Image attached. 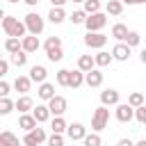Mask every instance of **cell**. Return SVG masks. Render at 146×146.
I'll list each match as a JSON object with an SVG mask.
<instances>
[{
	"mask_svg": "<svg viewBox=\"0 0 146 146\" xmlns=\"http://www.w3.org/2000/svg\"><path fill=\"white\" fill-rule=\"evenodd\" d=\"M2 30L7 32V36H14V39H23L27 27L23 21H18L16 16H5L2 18Z\"/></svg>",
	"mask_w": 146,
	"mask_h": 146,
	"instance_id": "cell-1",
	"label": "cell"
},
{
	"mask_svg": "<svg viewBox=\"0 0 146 146\" xmlns=\"http://www.w3.org/2000/svg\"><path fill=\"white\" fill-rule=\"evenodd\" d=\"M107 121H110V110H107L105 105L96 107V110H94V116H91V130H94V132L105 130V128H107Z\"/></svg>",
	"mask_w": 146,
	"mask_h": 146,
	"instance_id": "cell-2",
	"label": "cell"
},
{
	"mask_svg": "<svg viewBox=\"0 0 146 146\" xmlns=\"http://www.w3.org/2000/svg\"><path fill=\"white\" fill-rule=\"evenodd\" d=\"M23 23H25L27 32H30V34H34V36H39V34L43 32V27H46V21H43L36 11H30V14L23 18Z\"/></svg>",
	"mask_w": 146,
	"mask_h": 146,
	"instance_id": "cell-3",
	"label": "cell"
},
{
	"mask_svg": "<svg viewBox=\"0 0 146 146\" xmlns=\"http://www.w3.org/2000/svg\"><path fill=\"white\" fill-rule=\"evenodd\" d=\"M105 25H107V16H105L103 11H98V14H89L87 21H84L87 32H100Z\"/></svg>",
	"mask_w": 146,
	"mask_h": 146,
	"instance_id": "cell-4",
	"label": "cell"
},
{
	"mask_svg": "<svg viewBox=\"0 0 146 146\" xmlns=\"http://www.w3.org/2000/svg\"><path fill=\"white\" fill-rule=\"evenodd\" d=\"M114 116L119 123H130L135 119V107H130L128 103H119L116 110H114Z\"/></svg>",
	"mask_w": 146,
	"mask_h": 146,
	"instance_id": "cell-5",
	"label": "cell"
},
{
	"mask_svg": "<svg viewBox=\"0 0 146 146\" xmlns=\"http://www.w3.org/2000/svg\"><path fill=\"white\" fill-rule=\"evenodd\" d=\"M84 43L89 48H96V50H103V46L107 43V36L103 32H87L84 34Z\"/></svg>",
	"mask_w": 146,
	"mask_h": 146,
	"instance_id": "cell-6",
	"label": "cell"
},
{
	"mask_svg": "<svg viewBox=\"0 0 146 146\" xmlns=\"http://www.w3.org/2000/svg\"><path fill=\"white\" fill-rule=\"evenodd\" d=\"M66 107H68V103H66L64 96H55V98L48 100V110H50L52 116H62V114L66 112Z\"/></svg>",
	"mask_w": 146,
	"mask_h": 146,
	"instance_id": "cell-7",
	"label": "cell"
},
{
	"mask_svg": "<svg viewBox=\"0 0 146 146\" xmlns=\"http://www.w3.org/2000/svg\"><path fill=\"white\" fill-rule=\"evenodd\" d=\"M66 135H68L71 141H82V139L87 137V128H84L82 123H71V125L66 128Z\"/></svg>",
	"mask_w": 146,
	"mask_h": 146,
	"instance_id": "cell-8",
	"label": "cell"
},
{
	"mask_svg": "<svg viewBox=\"0 0 146 146\" xmlns=\"http://www.w3.org/2000/svg\"><path fill=\"white\" fill-rule=\"evenodd\" d=\"M121 103V96H119V91L116 89H105V91H100V105H119Z\"/></svg>",
	"mask_w": 146,
	"mask_h": 146,
	"instance_id": "cell-9",
	"label": "cell"
},
{
	"mask_svg": "<svg viewBox=\"0 0 146 146\" xmlns=\"http://www.w3.org/2000/svg\"><path fill=\"white\" fill-rule=\"evenodd\" d=\"M21 43H23V50L30 55V52H36L39 48H41V41H39V36H34V34H25L23 39H21Z\"/></svg>",
	"mask_w": 146,
	"mask_h": 146,
	"instance_id": "cell-10",
	"label": "cell"
},
{
	"mask_svg": "<svg viewBox=\"0 0 146 146\" xmlns=\"http://www.w3.org/2000/svg\"><path fill=\"white\" fill-rule=\"evenodd\" d=\"M130 46H125L123 41H119L114 48H112V57L116 59V62H128V57H130Z\"/></svg>",
	"mask_w": 146,
	"mask_h": 146,
	"instance_id": "cell-11",
	"label": "cell"
},
{
	"mask_svg": "<svg viewBox=\"0 0 146 146\" xmlns=\"http://www.w3.org/2000/svg\"><path fill=\"white\" fill-rule=\"evenodd\" d=\"M46 78H48V71H46V66H41V64H34V66L30 68V80H32V82H36V84H43V82H46Z\"/></svg>",
	"mask_w": 146,
	"mask_h": 146,
	"instance_id": "cell-12",
	"label": "cell"
},
{
	"mask_svg": "<svg viewBox=\"0 0 146 146\" xmlns=\"http://www.w3.org/2000/svg\"><path fill=\"white\" fill-rule=\"evenodd\" d=\"M30 87H32V80H30V75H18V78L14 80V89H16L21 96H27Z\"/></svg>",
	"mask_w": 146,
	"mask_h": 146,
	"instance_id": "cell-13",
	"label": "cell"
},
{
	"mask_svg": "<svg viewBox=\"0 0 146 146\" xmlns=\"http://www.w3.org/2000/svg\"><path fill=\"white\" fill-rule=\"evenodd\" d=\"M68 16H66V11H64V7H52L50 11H48V21L52 23V25H59V23H64Z\"/></svg>",
	"mask_w": 146,
	"mask_h": 146,
	"instance_id": "cell-14",
	"label": "cell"
},
{
	"mask_svg": "<svg viewBox=\"0 0 146 146\" xmlns=\"http://www.w3.org/2000/svg\"><path fill=\"white\" fill-rule=\"evenodd\" d=\"M78 68H80L82 73H89V71H94V68H96L94 55H80V57H78Z\"/></svg>",
	"mask_w": 146,
	"mask_h": 146,
	"instance_id": "cell-15",
	"label": "cell"
},
{
	"mask_svg": "<svg viewBox=\"0 0 146 146\" xmlns=\"http://www.w3.org/2000/svg\"><path fill=\"white\" fill-rule=\"evenodd\" d=\"M84 84H87V87H100V84H103V73H100L98 68L84 73Z\"/></svg>",
	"mask_w": 146,
	"mask_h": 146,
	"instance_id": "cell-16",
	"label": "cell"
},
{
	"mask_svg": "<svg viewBox=\"0 0 146 146\" xmlns=\"http://www.w3.org/2000/svg\"><path fill=\"white\" fill-rule=\"evenodd\" d=\"M36 96L41 98V100H50V98H55L57 94H55V84H50V82H43V84H39V89H36Z\"/></svg>",
	"mask_w": 146,
	"mask_h": 146,
	"instance_id": "cell-17",
	"label": "cell"
},
{
	"mask_svg": "<svg viewBox=\"0 0 146 146\" xmlns=\"http://www.w3.org/2000/svg\"><path fill=\"white\" fill-rule=\"evenodd\" d=\"M16 103V110L21 112V114H30L32 110H34V100L30 98V96H21L18 100H14Z\"/></svg>",
	"mask_w": 146,
	"mask_h": 146,
	"instance_id": "cell-18",
	"label": "cell"
},
{
	"mask_svg": "<svg viewBox=\"0 0 146 146\" xmlns=\"http://www.w3.org/2000/svg\"><path fill=\"white\" fill-rule=\"evenodd\" d=\"M23 141L11 132V130H2L0 132V146H21Z\"/></svg>",
	"mask_w": 146,
	"mask_h": 146,
	"instance_id": "cell-19",
	"label": "cell"
},
{
	"mask_svg": "<svg viewBox=\"0 0 146 146\" xmlns=\"http://www.w3.org/2000/svg\"><path fill=\"white\" fill-rule=\"evenodd\" d=\"M112 52H107V50H98L96 55H94V62H96V66L98 68H105V66H110L112 64Z\"/></svg>",
	"mask_w": 146,
	"mask_h": 146,
	"instance_id": "cell-20",
	"label": "cell"
},
{
	"mask_svg": "<svg viewBox=\"0 0 146 146\" xmlns=\"http://www.w3.org/2000/svg\"><path fill=\"white\" fill-rule=\"evenodd\" d=\"M36 125H39V123H36V119H34L32 114H21V119H18V128H23L25 132H32Z\"/></svg>",
	"mask_w": 146,
	"mask_h": 146,
	"instance_id": "cell-21",
	"label": "cell"
},
{
	"mask_svg": "<svg viewBox=\"0 0 146 146\" xmlns=\"http://www.w3.org/2000/svg\"><path fill=\"white\" fill-rule=\"evenodd\" d=\"M32 116L36 119V123H46V121L50 119V110H48V105H36V107L32 110Z\"/></svg>",
	"mask_w": 146,
	"mask_h": 146,
	"instance_id": "cell-22",
	"label": "cell"
},
{
	"mask_svg": "<svg viewBox=\"0 0 146 146\" xmlns=\"http://www.w3.org/2000/svg\"><path fill=\"white\" fill-rule=\"evenodd\" d=\"M105 11H107L110 16H121V11H123V2H121V0H107Z\"/></svg>",
	"mask_w": 146,
	"mask_h": 146,
	"instance_id": "cell-23",
	"label": "cell"
},
{
	"mask_svg": "<svg viewBox=\"0 0 146 146\" xmlns=\"http://www.w3.org/2000/svg\"><path fill=\"white\" fill-rule=\"evenodd\" d=\"M5 50H7L9 55H16V52H21V50H23V43H21V39H14V36H9V39L5 41Z\"/></svg>",
	"mask_w": 146,
	"mask_h": 146,
	"instance_id": "cell-24",
	"label": "cell"
},
{
	"mask_svg": "<svg viewBox=\"0 0 146 146\" xmlns=\"http://www.w3.org/2000/svg\"><path fill=\"white\" fill-rule=\"evenodd\" d=\"M82 84H84V73H82L80 68L71 71V80H68V87H71V89H78V87H82Z\"/></svg>",
	"mask_w": 146,
	"mask_h": 146,
	"instance_id": "cell-25",
	"label": "cell"
},
{
	"mask_svg": "<svg viewBox=\"0 0 146 146\" xmlns=\"http://www.w3.org/2000/svg\"><path fill=\"white\" fill-rule=\"evenodd\" d=\"M66 121H64V116H55L52 121H50V130L55 132V135H64L66 132Z\"/></svg>",
	"mask_w": 146,
	"mask_h": 146,
	"instance_id": "cell-26",
	"label": "cell"
},
{
	"mask_svg": "<svg viewBox=\"0 0 146 146\" xmlns=\"http://www.w3.org/2000/svg\"><path fill=\"white\" fill-rule=\"evenodd\" d=\"M128 32H130V30H128V27H125L123 23H116V25L112 27V36H114L116 41H125V36H128Z\"/></svg>",
	"mask_w": 146,
	"mask_h": 146,
	"instance_id": "cell-27",
	"label": "cell"
},
{
	"mask_svg": "<svg viewBox=\"0 0 146 146\" xmlns=\"http://www.w3.org/2000/svg\"><path fill=\"white\" fill-rule=\"evenodd\" d=\"M11 110H16V103L7 96V98H0V116H7L11 114Z\"/></svg>",
	"mask_w": 146,
	"mask_h": 146,
	"instance_id": "cell-28",
	"label": "cell"
},
{
	"mask_svg": "<svg viewBox=\"0 0 146 146\" xmlns=\"http://www.w3.org/2000/svg\"><path fill=\"white\" fill-rule=\"evenodd\" d=\"M55 80H57V84H59V87H68L71 71H68V68H59V71H57V75H55Z\"/></svg>",
	"mask_w": 146,
	"mask_h": 146,
	"instance_id": "cell-29",
	"label": "cell"
},
{
	"mask_svg": "<svg viewBox=\"0 0 146 146\" xmlns=\"http://www.w3.org/2000/svg\"><path fill=\"white\" fill-rule=\"evenodd\" d=\"M68 21H71L73 25H84V21H87V11H84V9H78V11H73V14L68 16Z\"/></svg>",
	"mask_w": 146,
	"mask_h": 146,
	"instance_id": "cell-30",
	"label": "cell"
},
{
	"mask_svg": "<svg viewBox=\"0 0 146 146\" xmlns=\"http://www.w3.org/2000/svg\"><path fill=\"white\" fill-rule=\"evenodd\" d=\"M123 43H125V46H130V48H135V46H139V43H141V34H139V32H135V30H130Z\"/></svg>",
	"mask_w": 146,
	"mask_h": 146,
	"instance_id": "cell-31",
	"label": "cell"
},
{
	"mask_svg": "<svg viewBox=\"0 0 146 146\" xmlns=\"http://www.w3.org/2000/svg\"><path fill=\"white\" fill-rule=\"evenodd\" d=\"M128 105H130V107H135V110H137V107H141V105H144V94L132 91V94L128 96Z\"/></svg>",
	"mask_w": 146,
	"mask_h": 146,
	"instance_id": "cell-32",
	"label": "cell"
},
{
	"mask_svg": "<svg viewBox=\"0 0 146 146\" xmlns=\"http://www.w3.org/2000/svg\"><path fill=\"white\" fill-rule=\"evenodd\" d=\"M82 144H84V146H103V139H100L98 132H91V135L87 132V137L82 139Z\"/></svg>",
	"mask_w": 146,
	"mask_h": 146,
	"instance_id": "cell-33",
	"label": "cell"
},
{
	"mask_svg": "<svg viewBox=\"0 0 146 146\" xmlns=\"http://www.w3.org/2000/svg\"><path fill=\"white\" fill-rule=\"evenodd\" d=\"M11 64H14V66H18V68H21V66H25V64H27V52H25V50H21V52L11 55Z\"/></svg>",
	"mask_w": 146,
	"mask_h": 146,
	"instance_id": "cell-34",
	"label": "cell"
},
{
	"mask_svg": "<svg viewBox=\"0 0 146 146\" xmlns=\"http://www.w3.org/2000/svg\"><path fill=\"white\" fill-rule=\"evenodd\" d=\"M84 11L89 14H98L100 11V0H84Z\"/></svg>",
	"mask_w": 146,
	"mask_h": 146,
	"instance_id": "cell-35",
	"label": "cell"
},
{
	"mask_svg": "<svg viewBox=\"0 0 146 146\" xmlns=\"http://www.w3.org/2000/svg\"><path fill=\"white\" fill-rule=\"evenodd\" d=\"M30 135L34 137V141H36V144H43V141H48V135H46V130H43V128H39V125H36V128H34Z\"/></svg>",
	"mask_w": 146,
	"mask_h": 146,
	"instance_id": "cell-36",
	"label": "cell"
},
{
	"mask_svg": "<svg viewBox=\"0 0 146 146\" xmlns=\"http://www.w3.org/2000/svg\"><path fill=\"white\" fill-rule=\"evenodd\" d=\"M43 48H46V52L52 50V48H62V39H59V36H48L46 43H43Z\"/></svg>",
	"mask_w": 146,
	"mask_h": 146,
	"instance_id": "cell-37",
	"label": "cell"
},
{
	"mask_svg": "<svg viewBox=\"0 0 146 146\" xmlns=\"http://www.w3.org/2000/svg\"><path fill=\"white\" fill-rule=\"evenodd\" d=\"M46 55H48V59H50L52 64H55V62H62V59H64V50H62V48H52V50H48Z\"/></svg>",
	"mask_w": 146,
	"mask_h": 146,
	"instance_id": "cell-38",
	"label": "cell"
},
{
	"mask_svg": "<svg viewBox=\"0 0 146 146\" xmlns=\"http://www.w3.org/2000/svg\"><path fill=\"white\" fill-rule=\"evenodd\" d=\"M46 144H48V146H64V135H55V132H52Z\"/></svg>",
	"mask_w": 146,
	"mask_h": 146,
	"instance_id": "cell-39",
	"label": "cell"
},
{
	"mask_svg": "<svg viewBox=\"0 0 146 146\" xmlns=\"http://www.w3.org/2000/svg\"><path fill=\"white\" fill-rule=\"evenodd\" d=\"M135 119H137L141 125H146V105H141V107L135 110Z\"/></svg>",
	"mask_w": 146,
	"mask_h": 146,
	"instance_id": "cell-40",
	"label": "cell"
},
{
	"mask_svg": "<svg viewBox=\"0 0 146 146\" xmlns=\"http://www.w3.org/2000/svg\"><path fill=\"white\" fill-rule=\"evenodd\" d=\"M9 82H5V80H0V98H7L9 96Z\"/></svg>",
	"mask_w": 146,
	"mask_h": 146,
	"instance_id": "cell-41",
	"label": "cell"
},
{
	"mask_svg": "<svg viewBox=\"0 0 146 146\" xmlns=\"http://www.w3.org/2000/svg\"><path fill=\"white\" fill-rule=\"evenodd\" d=\"M21 141H23V146H39V144H36V141H34V137H32V135H30V132H25V137H23V139H21Z\"/></svg>",
	"mask_w": 146,
	"mask_h": 146,
	"instance_id": "cell-42",
	"label": "cell"
},
{
	"mask_svg": "<svg viewBox=\"0 0 146 146\" xmlns=\"http://www.w3.org/2000/svg\"><path fill=\"white\" fill-rule=\"evenodd\" d=\"M7 73H9V64H7L5 59H0V80H2Z\"/></svg>",
	"mask_w": 146,
	"mask_h": 146,
	"instance_id": "cell-43",
	"label": "cell"
},
{
	"mask_svg": "<svg viewBox=\"0 0 146 146\" xmlns=\"http://www.w3.org/2000/svg\"><path fill=\"white\" fill-rule=\"evenodd\" d=\"M116 146H135V141H132V139H128V137H123V139H119V141H116Z\"/></svg>",
	"mask_w": 146,
	"mask_h": 146,
	"instance_id": "cell-44",
	"label": "cell"
},
{
	"mask_svg": "<svg viewBox=\"0 0 146 146\" xmlns=\"http://www.w3.org/2000/svg\"><path fill=\"white\" fill-rule=\"evenodd\" d=\"M66 2H68V0H50V5H52V7H64Z\"/></svg>",
	"mask_w": 146,
	"mask_h": 146,
	"instance_id": "cell-45",
	"label": "cell"
},
{
	"mask_svg": "<svg viewBox=\"0 0 146 146\" xmlns=\"http://www.w3.org/2000/svg\"><path fill=\"white\" fill-rule=\"evenodd\" d=\"M23 2H25V5H30V7H36L41 0H23Z\"/></svg>",
	"mask_w": 146,
	"mask_h": 146,
	"instance_id": "cell-46",
	"label": "cell"
},
{
	"mask_svg": "<svg viewBox=\"0 0 146 146\" xmlns=\"http://www.w3.org/2000/svg\"><path fill=\"white\" fill-rule=\"evenodd\" d=\"M139 59H141V64H146V48L139 52Z\"/></svg>",
	"mask_w": 146,
	"mask_h": 146,
	"instance_id": "cell-47",
	"label": "cell"
},
{
	"mask_svg": "<svg viewBox=\"0 0 146 146\" xmlns=\"http://www.w3.org/2000/svg\"><path fill=\"white\" fill-rule=\"evenodd\" d=\"M123 5H137V0H121Z\"/></svg>",
	"mask_w": 146,
	"mask_h": 146,
	"instance_id": "cell-48",
	"label": "cell"
},
{
	"mask_svg": "<svg viewBox=\"0 0 146 146\" xmlns=\"http://www.w3.org/2000/svg\"><path fill=\"white\" fill-rule=\"evenodd\" d=\"M135 146H146V139H139V141H137Z\"/></svg>",
	"mask_w": 146,
	"mask_h": 146,
	"instance_id": "cell-49",
	"label": "cell"
},
{
	"mask_svg": "<svg viewBox=\"0 0 146 146\" xmlns=\"http://www.w3.org/2000/svg\"><path fill=\"white\" fill-rule=\"evenodd\" d=\"M5 16H7V14H5V11H2V7H0V23H2V18H5Z\"/></svg>",
	"mask_w": 146,
	"mask_h": 146,
	"instance_id": "cell-50",
	"label": "cell"
},
{
	"mask_svg": "<svg viewBox=\"0 0 146 146\" xmlns=\"http://www.w3.org/2000/svg\"><path fill=\"white\" fill-rule=\"evenodd\" d=\"M144 2H146V0H137V5H144Z\"/></svg>",
	"mask_w": 146,
	"mask_h": 146,
	"instance_id": "cell-51",
	"label": "cell"
},
{
	"mask_svg": "<svg viewBox=\"0 0 146 146\" xmlns=\"http://www.w3.org/2000/svg\"><path fill=\"white\" fill-rule=\"evenodd\" d=\"M73 2H82V5H84V0H73Z\"/></svg>",
	"mask_w": 146,
	"mask_h": 146,
	"instance_id": "cell-52",
	"label": "cell"
},
{
	"mask_svg": "<svg viewBox=\"0 0 146 146\" xmlns=\"http://www.w3.org/2000/svg\"><path fill=\"white\" fill-rule=\"evenodd\" d=\"M7 2H18V0H7Z\"/></svg>",
	"mask_w": 146,
	"mask_h": 146,
	"instance_id": "cell-53",
	"label": "cell"
},
{
	"mask_svg": "<svg viewBox=\"0 0 146 146\" xmlns=\"http://www.w3.org/2000/svg\"><path fill=\"white\" fill-rule=\"evenodd\" d=\"M0 59H2V55H0Z\"/></svg>",
	"mask_w": 146,
	"mask_h": 146,
	"instance_id": "cell-54",
	"label": "cell"
},
{
	"mask_svg": "<svg viewBox=\"0 0 146 146\" xmlns=\"http://www.w3.org/2000/svg\"><path fill=\"white\" fill-rule=\"evenodd\" d=\"M0 132H2V130H0Z\"/></svg>",
	"mask_w": 146,
	"mask_h": 146,
	"instance_id": "cell-55",
	"label": "cell"
}]
</instances>
